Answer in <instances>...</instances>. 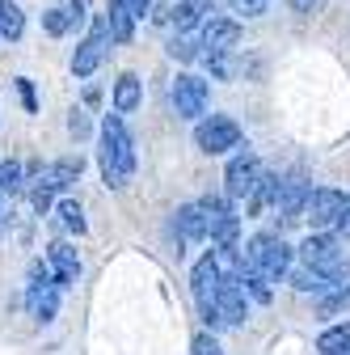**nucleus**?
I'll use <instances>...</instances> for the list:
<instances>
[{
  "instance_id": "nucleus-34",
  "label": "nucleus",
  "mask_w": 350,
  "mask_h": 355,
  "mask_svg": "<svg viewBox=\"0 0 350 355\" xmlns=\"http://www.w3.org/2000/svg\"><path fill=\"white\" fill-rule=\"evenodd\" d=\"M287 5H291V13H313L321 0H287Z\"/></svg>"
},
{
  "instance_id": "nucleus-15",
  "label": "nucleus",
  "mask_w": 350,
  "mask_h": 355,
  "mask_svg": "<svg viewBox=\"0 0 350 355\" xmlns=\"http://www.w3.org/2000/svg\"><path fill=\"white\" fill-rule=\"evenodd\" d=\"M47 262H51V271H55V279H59L64 288L80 279V258H76V250H72V245L55 241V245H51V254H47Z\"/></svg>"
},
{
  "instance_id": "nucleus-5",
  "label": "nucleus",
  "mask_w": 350,
  "mask_h": 355,
  "mask_svg": "<svg viewBox=\"0 0 350 355\" xmlns=\"http://www.w3.org/2000/svg\"><path fill=\"white\" fill-rule=\"evenodd\" d=\"M194 144L203 148V153H228V148H237L241 144V127H237V119H228V114H211V119H203L199 127H194Z\"/></svg>"
},
{
  "instance_id": "nucleus-24",
  "label": "nucleus",
  "mask_w": 350,
  "mask_h": 355,
  "mask_svg": "<svg viewBox=\"0 0 350 355\" xmlns=\"http://www.w3.org/2000/svg\"><path fill=\"white\" fill-rule=\"evenodd\" d=\"M21 30H26L21 9L13 5V0H0V38H21Z\"/></svg>"
},
{
  "instance_id": "nucleus-6",
  "label": "nucleus",
  "mask_w": 350,
  "mask_h": 355,
  "mask_svg": "<svg viewBox=\"0 0 350 355\" xmlns=\"http://www.w3.org/2000/svg\"><path fill=\"white\" fill-rule=\"evenodd\" d=\"M110 38H114V34H110V17L102 13V17L93 21V34L76 47V55H72V72H76V76H93V72L102 68V60H106Z\"/></svg>"
},
{
  "instance_id": "nucleus-12",
  "label": "nucleus",
  "mask_w": 350,
  "mask_h": 355,
  "mask_svg": "<svg viewBox=\"0 0 350 355\" xmlns=\"http://www.w3.org/2000/svg\"><path fill=\"white\" fill-rule=\"evenodd\" d=\"M308 195H313V182H304V178H287L283 191H279V216L287 220V225H295V220H304V207H308Z\"/></svg>"
},
{
  "instance_id": "nucleus-10",
  "label": "nucleus",
  "mask_w": 350,
  "mask_h": 355,
  "mask_svg": "<svg viewBox=\"0 0 350 355\" xmlns=\"http://www.w3.org/2000/svg\"><path fill=\"white\" fill-rule=\"evenodd\" d=\"M220 279H224L220 258H215V254H203V258L194 262V271H190V292H194V300H199V304L215 300V288H220Z\"/></svg>"
},
{
  "instance_id": "nucleus-33",
  "label": "nucleus",
  "mask_w": 350,
  "mask_h": 355,
  "mask_svg": "<svg viewBox=\"0 0 350 355\" xmlns=\"http://www.w3.org/2000/svg\"><path fill=\"white\" fill-rule=\"evenodd\" d=\"M333 229H338L342 237H350V195H346V203H342V216L333 220Z\"/></svg>"
},
{
  "instance_id": "nucleus-20",
  "label": "nucleus",
  "mask_w": 350,
  "mask_h": 355,
  "mask_svg": "<svg viewBox=\"0 0 350 355\" xmlns=\"http://www.w3.org/2000/svg\"><path fill=\"white\" fill-rule=\"evenodd\" d=\"M291 284H295V292H313V296H321L325 288H333V284H329V275H325V271H317L313 262L295 266V271H291Z\"/></svg>"
},
{
  "instance_id": "nucleus-17",
  "label": "nucleus",
  "mask_w": 350,
  "mask_h": 355,
  "mask_svg": "<svg viewBox=\"0 0 350 355\" xmlns=\"http://www.w3.org/2000/svg\"><path fill=\"white\" fill-rule=\"evenodd\" d=\"M173 17V26H178V34H186V30H194L199 21H207V13H211V0H182V5H173L169 9Z\"/></svg>"
},
{
  "instance_id": "nucleus-25",
  "label": "nucleus",
  "mask_w": 350,
  "mask_h": 355,
  "mask_svg": "<svg viewBox=\"0 0 350 355\" xmlns=\"http://www.w3.org/2000/svg\"><path fill=\"white\" fill-rule=\"evenodd\" d=\"M59 220H64V229H72L76 237L84 233V211H80V203H72V199H64V203H59Z\"/></svg>"
},
{
  "instance_id": "nucleus-26",
  "label": "nucleus",
  "mask_w": 350,
  "mask_h": 355,
  "mask_svg": "<svg viewBox=\"0 0 350 355\" xmlns=\"http://www.w3.org/2000/svg\"><path fill=\"white\" fill-rule=\"evenodd\" d=\"M42 26H47V34H68L76 21H72L68 9H51V13H42Z\"/></svg>"
},
{
  "instance_id": "nucleus-35",
  "label": "nucleus",
  "mask_w": 350,
  "mask_h": 355,
  "mask_svg": "<svg viewBox=\"0 0 350 355\" xmlns=\"http://www.w3.org/2000/svg\"><path fill=\"white\" fill-rule=\"evenodd\" d=\"M21 85V98H26V110H38V102H34V89H30V80H17Z\"/></svg>"
},
{
  "instance_id": "nucleus-4",
  "label": "nucleus",
  "mask_w": 350,
  "mask_h": 355,
  "mask_svg": "<svg viewBox=\"0 0 350 355\" xmlns=\"http://www.w3.org/2000/svg\"><path fill=\"white\" fill-rule=\"evenodd\" d=\"M199 207H203V216H207V237H211V241H220V245L237 241V233H241V216L232 211L228 191H224V195H203Z\"/></svg>"
},
{
  "instance_id": "nucleus-9",
  "label": "nucleus",
  "mask_w": 350,
  "mask_h": 355,
  "mask_svg": "<svg viewBox=\"0 0 350 355\" xmlns=\"http://www.w3.org/2000/svg\"><path fill=\"white\" fill-rule=\"evenodd\" d=\"M342 203H346L342 191H333V187H317V191L308 195V207H304V216L313 220V229H329L333 220L342 216Z\"/></svg>"
},
{
  "instance_id": "nucleus-28",
  "label": "nucleus",
  "mask_w": 350,
  "mask_h": 355,
  "mask_svg": "<svg viewBox=\"0 0 350 355\" xmlns=\"http://www.w3.org/2000/svg\"><path fill=\"white\" fill-rule=\"evenodd\" d=\"M17 187H21V165L17 161H5V165H0V191L13 195Z\"/></svg>"
},
{
  "instance_id": "nucleus-1",
  "label": "nucleus",
  "mask_w": 350,
  "mask_h": 355,
  "mask_svg": "<svg viewBox=\"0 0 350 355\" xmlns=\"http://www.w3.org/2000/svg\"><path fill=\"white\" fill-rule=\"evenodd\" d=\"M102 178H106V187H127L131 182V173H136V140H131V131L122 123V114H106L102 119Z\"/></svg>"
},
{
  "instance_id": "nucleus-3",
  "label": "nucleus",
  "mask_w": 350,
  "mask_h": 355,
  "mask_svg": "<svg viewBox=\"0 0 350 355\" xmlns=\"http://www.w3.org/2000/svg\"><path fill=\"white\" fill-rule=\"evenodd\" d=\"M245 262L261 266L270 279H283V275L291 271V250H287V241H279L275 233H257V237L245 245Z\"/></svg>"
},
{
  "instance_id": "nucleus-22",
  "label": "nucleus",
  "mask_w": 350,
  "mask_h": 355,
  "mask_svg": "<svg viewBox=\"0 0 350 355\" xmlns=\"http://www.w3.org/2000/svg\"><path fill=\"white\" fill-rule=\"evenodd\" d=\"M140 106V76H118V85H114V110L118 114H131Z\"/></svg>"
},
{
  "instance_id": "nucleus-21",
  "label": "nucleus",
  "mask_w": 350,
  "mask_h": 355,
  "mask_svg": "<svg viewBox=\"0 0 350 355\" xmlns=\"http://www.w3.org/2000/svg\"><path fill=\"white\" fill-rule=\"evenodd\" d=\"M317 351H321V355H350V322L321 330V338H317Z\"/></svg>"
},
{
  "instance_id": "nucleus-2",
  "label": "nucleus",
  "mask_w": 350,
  "mask_h": 355,
  "mask_svg": "<svg viewBox=\"0 0 350 355\" xmlns=\"http://www.w3.org/2000/svg\"><path fill=\"white\" fill-rule=\"evenodd\" d=\"M59 292H64V284L55 279L51 262H47V266H34V271H30V288H26L30 318H38V322H51V318L59 313Z\"/></svg>"
},
{
  "instance_id": "nucleus-14",
  "label": "nucleus",
  "mask_w": 350,
  "mask_h": 355,
  "mask_svg": "<svg viewBox=\"0 0 350 355\" xmlns=\"http://www.w3.org/2000/svg\"><path fill=\"white\" fill-rule=\"evenodd\" d=\"M173 229H178V241H203L207 237V216H203V207L199 203H186V207H178L173 211Z\"/></svg>"
},
{
  "instance_id": "nucleus-32",
  "label": "nucleus",
  "mask_w": 350,
  "mask_h": 355,
  "mask_svg": "<svg viewBox=\"0 0 350 355\" xmlns=\"http://www.w3.org/2000/svg\"><path fill=\"white\" fill-rule=\"evenodd\" d=\"M68 127H72V136H76V140H84V136H89V119H84L80 110H76V114L68 119Z\"/></svg>"
},
{
  "instance_id": "nucleus-7",
  "label": "nucleus",
  "mask_w": 350,
  "mask_h": 355,
  "mask_svg": "<svg viewBox=\"0 0 350 355\" xmlns=\"http://www.w3.org/2000/svg\"><path fill=\"white\" fill-rule=\"evenodd\" d=\"M257 178H261L257 153H253V148H241V153L228 161V169H224V191H228V199H249L253 187H257Z\"/></svg>"
},
{
  "instance_id": "nucleus-18",
  "label": "nucleus",
  "mask_w": 350,
  "mask_h": 355,
  "mask_svg": "<svg viewBox=\"0 0 350 355\" xmlns=\"http://www.w3.org/2000/svg\"><path fill=\"white\" fill-rule=\"evenodd\" d=\"M110 34L114 42H131V34H136V9H131V0H110Z\"/></svg>"
},
{
  "instance_id": "nucleus-27",
  "label": "nucleus",
  "mask_w": 350,
  "mask_h": 355,
  "mask_svg": "<svg viewBox=\"0 0 350 355\" xmlns=\"http://www.w3.org/2000/svg\"><path fill=\"white\" fill-rule=\"evenodd\" d=\"M169 55H173V60H199V42L182 34V38H173V42H169Z\"/></svg>"
},
{
  "instance_id": "nucleus-30",
  "label": "nucleus",
  "mask_w": 350,
  "mask_h": 355,
  "mask_svg": "<svg viewBox=\"0 0 350 355\" xmlns=\"http://www.w3.org/2000/svg\"><path fill=\"white\" fill-rule=\"evenodd\" d=\"M30 199H34V207H38V211H47V207H51V199H55V187L47 182V178H42V182L34 187V195H30Z\"/></svg>"
},
{
  "instance_id": "nucleus-36",
  "label": "nucleus",
  "mask_w": 350,
  "mask_h": 355,
  "mask_svg": "<svg viewBox=\"0 0 350 355\" xmlns=\"http://www.w3.org/2000/svg\"><path fill=\"white\" fill-rule=\"evenodd\" d=\"M131 9H136V17H144L152 9V0H131Z\"/></svg>"
},
{
  "instance_id": "nucleus-31",
  "label": "nucleus",
  "mask_w": 350,
  "mask_h": 355,
  "mask_svg": "<svg viewBox=\"0 0 350 355\" xmlns=\"http://www.w3.org/2000/svg\"><path fill=\"white\" fill-rule=\"evenodd\" d=\"M194 355H220V343H215L211 334H199L194 338Z\"/></svg>"
},
{
  "instance_id": "nucleus-8",
  "label": "nucleus",
  "mask_w": 350,
  "mask_h": 355,
  "mask_svg": "<svg viewBox=\"0 0 350 355\" xmlns=\"http://www.w3.org/2000/svg\"><path fill=\"white\" fill-rule=\"evenodd\" d=\"M173 110H178L182 119H203L207 114V102H211V89H207V80L203 76H190V72H182L178 80H173Z\"/></svg>"
},
{
  "instance_id": "nucleus-29",
  "label": "nucleus",
  "mask_w": 350,
  "mask_h": 355,
  "mask_svg": "<svg viewBox=\"0 0 350 355\" xmlns=\"http://www.w3.org/2000/svg\"><path fill=\"white\" fill-rule=\"evenodd\" d=\"M232 5V13H245V17H261L270 9V0H228Z\"/></svg>"
},
{
  "instance_id": "nucleus-13",
  "label": "nucleus",
  "mask_w": 350,
  "mask_h": 355,
  "mask_svg": "<svg viewBox=\"0 0 350 355\" xmlns=\"http://www.w3.org/2000/svg\"><path fill=\"white\" fill-rule=\"evenodd\" d=\"M215 304H220V313H224V322L228 326H241L245 318H249V304H245V288H241V279H220V288H215Z\"/></svg>"
},
{
  "instance_id": "nucleus-23",
  "label": "nucleus",
  "mask_w": 350,
  "mask_h": 355,
  "mask_svg": "<svg viewBox=\"0 0 350 355\" xmlns=\"http://www.w3.org/2000/svg\"><path fill=\"white\" fill-rule=\"evenodd\" d=\"M80 178V157H64V161H55L51 169H47V182L55 187V191H64L68 182H76Z\"/></svg>"
},
{
  "instance_id": "nucleus-19",
  "label": "nucleus",
  "mask_w": 350,
  "mask_h": 355,
  "mask_svg": "<svg viewBox=\"0 0 350 355\" xmlns=\"http://www.w3.org/2000/svg\"><path fill=\"white\" fill-rule=\"evenodd\" d=\"M279 191H283V182H279V173H270V169H261V178H257V187H253V195H249V211L257 216V211H266L270 203H279Z\"/></svg>"
},
{
  "instance_id": "nucleus-11",
  "label": "nucleus",
  "mask_w": 350,
  "mask_h": 355,
  "mask_svg": "<svg viewBox=\"0 0 350 355\" xmlns=\"http://www.w3.org/2000/svg\"><path fill=\"white\" fill-rule=\"evenodd\" d=\"M241 42V21L237 17H207L203 21V47L207 51H232Z\"/></svg>"
},
{
  "instance_id": "nucleus-16",
  "label": "nucleus",
  "mask_w": 350,
  "mask_h": 355,
  "mask_svg": "<svg viewBox=\"0 0 350 355\" xmlns=\"http://www.w3.org/2000/svg\"><path fill=\"white\" fill-rule=\"evenodd\" d=\"M237 279H241V288H245V292H249L257 304H270V275L261 271V266H253V262H241Z\"/></svg>"
}]
</instances>
